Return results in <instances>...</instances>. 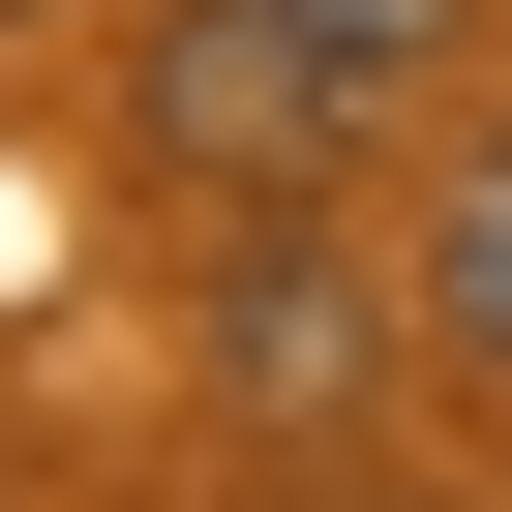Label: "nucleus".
Masks as SVG:
<instances>
[{"label": "nucleus", "mask_w": 512, "mask_h": 512, "mask_svg": "<svg viewBox=\"0 0 512 512\" xmlns=\"http://www.w3.org/2000/svg\"><path fill=\"white\" fill-rule=\"evenodd\" d=\"M392 302H422V332H452V362L512 392V91L452 121V181H422V241H392Z\"/></svg>", "instance_id": "nucleus-2"}, {"label": "nucleus", "mask_w": 512, "mask_h": 512, "mask_svg": "<svg viewBox=\"0 0 512 512\" xmlns=\"http://www.w3.org/2000/svg\"><path fill=\"white\" fill-rule=\"evenodd\" d=\"M452 31H482V0H151L121 151H151L181 211H302V181H362V121H392Z\"/></svg>", "instance_id": "nucleus-1"}, {"label": "nucleus", "mask_w": 512, "mask_h": 512, "mask_svg": "<svg viewBox=\"0 0 512 512\" xmlns=\"http://www.w3.org/2000/svg\"><path fill=\"white\" fill-rule=\"evenodd\" d=\"M211 362H241V392H272V422H302V392H362V272H332V241H302V211H272V241H241V302H211Z\"/></svg>", "instance_id": "nucleus-3"}]
</instances>
